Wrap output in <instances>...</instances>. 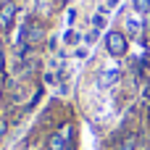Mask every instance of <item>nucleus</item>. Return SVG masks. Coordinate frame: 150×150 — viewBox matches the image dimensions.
I'll return each mask as SVG.
<instances>
[{
    "mask_svg": "<svg viewBox=\"0 0 150 150\" xmlns=\"http://www.w3.org/2000/svg\"><path fill=\"white\" fill-rule=\"evenodd\" d=\"M42 37H45V29H42V24H40L34 16L24 18V26H21L18 42H21V45H32V47H37V45H42Z\"/></svg>",
    "mask_w": 150,
    "mask_h": 150,
    "instance_id": "nucleus-1",
    "label": "nucleus"
},
{
    "mask_svg": "<svg viewBox=\"0 0 150 150\" xmlns=\"http://www.w3.org/2000/svg\"><path fill=\"white\" fill-rule=\"evenodd\" d=\"M47 150H74V124H61L47 137Z\"/></svg>",
    "mask_w": 150,
    "mask_h": 150,
    "instance_id": "nucleus-2",
    "label": "nucleus"
},
{
    "mask_svg": "<svg viewBox=\"0 0 150 150\" xmlns=\"http://www.w3.org/2000/svg\"><path fill=\"white\" fill-rule=\"evenodd\" d=\"M105 47H108V53H111L113 58H121V55H127L129 40H127V34H124V32L113 29V32H108V34H105Z\"/></svg>",
    "mask_w": 150,
    "mask_h": 150,
    "instance_id": "nucleus-3",
    "label": "nucleus"
},
{
    "mask_svg": "<svg viewBox=\"0 0 150 150\" xmlns=\"http://www.w3.org/2000/svg\"><path fill=\"white\" fill-rule=\"evenodd\" d=\"M13 18H16V3H5V5L0 8V29L8 32L11 24H13Z\"/></svg>",
    "mask_w": 150,
    "mask_h": 150,
    "instance_id": "nucleus-4",
    "label": "nucleus"
},
{
    "mask_svg": "<svg viewBox=\"0 0 150 150\" xmlns=\"http://www.w3.org/2000/svg\"><path fill=\"white\" fill-rule=\"evenodd\" d=\"M134 148H137V137H134V134H127V137L119 142L116 150H134Z\"/></svg>",
    "mask_w": 150,
    "mask_h": 150,
    "instance_id": "nucleus-5",
    "label": "nucleus"
},
{
    "mask_svg": "<svg viewBox=\"0 0 150 150\" xmlns=\"http://www.w3.org/2000/svg\"><path fill=\"white\" fill-rule=\"evenodd\" d=\"M116 79H119V69H111L108 74H103V82H105V84H113Z\"/></svg>",
    "mask_w": 150,
    "mask_h": 150,
    "instance_id": "nucleus-6",
    "label": "nucleus"
},
{
    "mask_svg": "<svg viewBox=\"0 0 150 150\" xmlns=\"http://www.w3.org/2000/svg\"><path fill=\"white\" fill-rule=\"evenodd\" d=\"M132 3H134V8H137L140 13H148L150 11V0H132Z\"/></svg>",
    "mask_w": 150,
    "mask_h": 150,
    "instance_id": "nucleus-7",
    "label": "nucleus"
},
{
    "mask_svg": "<svg viewBox=\"0 0 150 150\" xmlns=\"http://www.w3.org/2000/svg\"><path fill=\"white\" fill-rule=\"evenodd\" d=\"M137 32H140V24H137L134 18H129V21H127V34H132V37H134Z\"/></svg>",
    "mask_w": 150,
    "mask_h": 150,
    "instance_id": "nucleus-8",
    "label": "nucleus"
},
{
    "mask_svg": "<svg viewBox=\"0 0 150 150\" xmlns=\"http://www.w3.org/2000/svg\"><path fill=\"white\" fill-rule=\"evenodd\" d=\"M5 132H8V119H5V116H0V140L5 137Z\"/></svg>",
    "mask_w": 150,
    "mask_h": 150,
    "instance_id": "nucleus-9",
    "label": "nucleus"
},
{
    "mask_svg": "<svg viewBox=\"0 0 150 150\" xmlns=\"http://www.w3.org/2000/svg\"><path fill=\"white\" fill-rule=\"evenodd\" d=\"M3 71H5V55H3V50H0V76H3Z\"/></svg>",
    "mask_w": 150,
    "mask_h": 150,
    "instance_id": "nucleus-10",
    "label": "nucleus"
},
{
    "mask_svg": "<svg viewBox=\"0 0 150 150\" xmlns=\"http://www.w3.org/2000/svg\"><path fill=\"white\" fill-rule=\"evenodd\" d=\"M0 103H3V84H0Z\"/></svg>",
    "mask_w": 150,
    "mask_h": 150,
    "instance_id": "nucleus-11",
    "label": "nucleus"
}]
</instances>
